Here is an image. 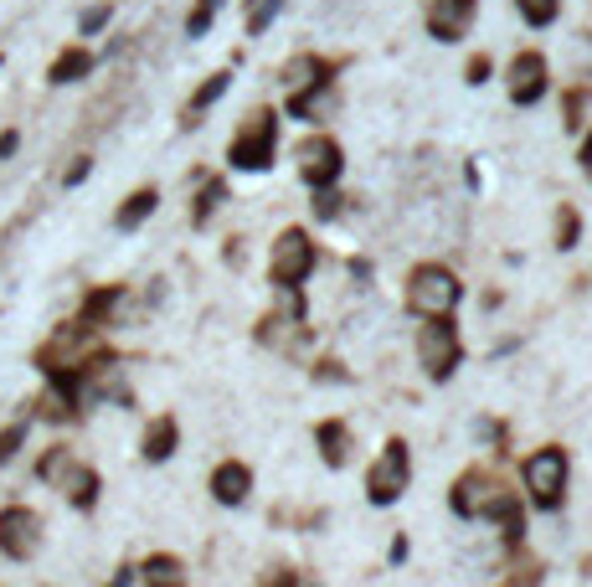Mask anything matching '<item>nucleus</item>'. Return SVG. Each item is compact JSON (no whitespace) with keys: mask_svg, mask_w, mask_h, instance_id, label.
I'll use <instances>...</instances> for the list:
<instances>
[{"mask_svg":"<svg viewBox=\"0 0 592 587\" xmlns=\"http://www.w3.org/2000/svg\"><path fill=\"white\" fill-rule=\"evenodd\" d=\"M98 356H104L98 331L83 325V319H73V325H62V331L37 350V371H46V377H83Z\"/></svg>","mask_w":592,"mask_h":587,"instance_id":"nucleus-1","label":"nucleus"},{"mask_svg":"<svg viewBox=\"0 0 592 587\" xmlns=\"http://www.w3.org/2000/svg\"><path fill=\"white\" fill-rule=\"evenodd\" d=\"M459 294H464L459 279H454V269H444V263H417V269L407 273V310L423 319L454 315Z\"/></svg>","mask_w":592,"mask_h":587,"instance_id":"nucleus-2","label":"nucleus"},{"mask_svg":"<svg viewBox=\"0 0 592 587\" xmlns=\"http://www.w3.org/2000/svg\"><path fill=\"white\" fill-rule=\"evenodd\" d=\"M273 150H279V114H273V108H258L232 135L227 160H232L237 170H268L273 166Z\"/></svg>","mask_w":592,"mask_h":587,"instance_id":"nucleus-3","label":"nucleus"},{"mask_svg":"<svg viewBox=\"0 0 592 587\" xmlns=\"http://www.w3.org/2000/svg\"><path fill=\"white\" fill-rule=\"evenodd\" d=\"M268 273H273V284L299 294V284L314 273V242L304 227H283L279 242H273V258H268Z\"/></svg>","mask_w":592,"mask_h":587,"instance_id":"nucleus-4","label":"nucleus"},{"mask_svg":"<svg viewBox=\"0 0 592 587\" xmlns=\"http://www.w3.org/2000/svg\"><path fill=\"white\" fill-rule=\"evenodd\" d=\"M407 480H413V453H407L402 438H386L382 459H376L371 474H366V500L371 505H397L402 490H407Z\"/></svg>","mask_w":592,"mask_h":587,"instance_id":"nucleus-5","label":"nucleus"},{"mask_svg":"<svg viewBox=\"0 0 592 587\" xmlns=\"http://www.w3.org/2000/svg\"><path fill=\"white\" fill-rule=\"evenodd\" d=\"M459 331H454V319L438 315L423 325V335H417V361H423V371H428L433 381H448L454 371H459Z\"/></svg>","mask_w":592,"mask_h":587,"instance_id":"nucleus-6","label":"nucleus"},{"mask_svg":"<svg viewBox=\"0 0 592 587\" xmlns=\"http://www.w3.org/2000/svg\"><path fill=\"white\" fill-rule=\"evenodd\" d=\"M520 474H526V490H531V500L541 511H557L567 500V453L562 449H536Z\"/></svg>","mask_w":592,"mask_h":587,"instance_id":"nucleus-7","label":"nucleus"},{"mask_svg":"<svg viewBox=\"0 0 592 587\" xmlns=\"http://www.w3.org/2000/svg\"><path fill=\"white\" fill-rule=\"evenodd\" d=\"M341 170H345V160H341V145H335V139L314 135V139H304V145H299V176H304V186H310V191L335 186V181H341Z\"/></svg>","mask_w":592,"mask_h":587,"instance_id":"nucleus-8","label":"nucleus"},{"mask_svg":"<svg viewBox=\"0 0 592 587\" xmlns=\"http://www.w3.org/2000/svg\"><path fill=\"white\" fill-rule=\"evenodd\" d=\"M37 546H42V515L27 511V505L0 511V552H6V557L27 562V557H37Z\"/></svg>","mask_w":592,"mask_h":587,"instance_id":"nucleus-9","label":"nucleus"},{"mask_svg":"<svg viewBox=\"0 0 592 587\" xmlns=\"http://www.w3.org/2000/svg\"><path fill=\"white\" fill-rule=\"evenodd\" d=\"M510 98L520 108L547 98V57L541 52H516V62H510Z\"/></svg>","mask_w":592,"mask_h":587,"instance_id":"nucleus-10","label":"nucleus"},{"mask_svg":"<svg viewBox=\"0 0 592 587\" xmlns=\"http://www.w3.org/2000/svg\"><path fill=\"white\" fill-rule=\"evenodd\" d=\"M479 11V0H433L428 6V31L438 42H464L469 36V21Z\"/></svg>","mask_w":592,"mask_h":587,"instance_id":"nucleus-11","label":"nucleus"},{"mask_svg":"<svg viewBox=\"0 0 592 587\" xmlns=\"http://www.w3.org/2000/svg\"><path fill=\"white\" fill-rule=\"evenodd\" d=\"M283 83H289V93H299V88H325V83H335V62H330V57H314V52H299V57L283 67Z\"/></svg>","mask_w":592,"mask_h":587,"instance_id":"nucleus-12","label":"nucleus"},{"mask_svg":"<svg viewBox=\"0 0 592 587\" xmlns=\"http://www.w3.org/2000/svg\"><path fill=\"white\" fill-rule=\"evenodd\" d=\"M58 490H62L67 500H73L77 511H93V505H98V490H104V484H98V474H93L89 464H73V459H67V469L58 474Z\"/></svg>","mask_w":592,"mask_h":587,"instance_id":"nucleus-13","label":"nucleus"},{"mask_svg":"<svg viewBox=\"0 0 592 587\" xmlns=\"http://www.w3.org/2000/svg\"><path fill=\"white\" fill-rule=\"evenodd\" d=\"M252 490V469L237 464V459H227V464H217V474H211V495H217V505H242Z\"/></svg>","mask_w":592,"mask_h":587,"instance_id":"nucleus-14","label":"nucleus"},{"mask_svg":"<svg viewBox=\"0 0 592 587\" xmlns=\"http://www.w3.org/2000/svg\"><path fill=\"white\" fill-rule=\"evenodd\" d=\"M227 88H232V73H211L207 83H201V88L191 93V104L180 108V129H196V124L207 119V108L217 104V98H222Z\"/></svg>","mask_w":592,"mask_h":587,"instance_id":"nucleus-15","label":"nucleus"},{"mask_svg":"<svg viewBox=\"0 0 592 587\" xmlns=\"http://www.w3.org/2000/svg\"><path fill=\"white\" fill-rule=\"evenodd\" d=\"M176 443H180V422L165 412V418H155L145 428V443H139V453H145L149 464H165V459L176 453Z\"/></svg>","mask_w":592,"mask_h":587,"instance_id":"nucleus-16","label":"nucleus"},{"mask_svg":"<svg viewBox=\"0 0 592 587\" xmlns=\"http://www.w3.org/2000/svg\"><path fill=\"white\" fill-rule=\"evenodd\" d=\"M489 484H495V474H485V469H469V474H459V484L448 490V505H454V515L474 521V511H479V495H485Z\"/></svg>","mask_w":592,"mask_h":587,"instance_id":"nucleus-17","label":"nucleus"},{"mask_svg":"<svg viewBox=\"0 0 592 587\" xmlns=\"http://www.w3.org/2000/svg\"><path fill=\"white\" fill-rule=\"evenodd\" d=\"M314 449H320V459H325L330 469H341L345 459H351V428H345L341 418H330L314 428Z\"/></svg>","mask_w":592,"mask_h":587,"instance_id":"nucleus-18","label":"nucleus"},{"mask_svg":"<svg viewBox=\"0 0 592 587\" xmlns=\"http://www.w3.org/2000/svg\"><path fill=\"white\" fill-rule=\"evenodd\" d=\"M155 207H160V191H155V186H139L134 196H124V207H118L114 227H118V232H134L139 222H149V217H155Z\"/></svg>","mask_w":592,"mask_h":587,"instance_id":"nucleus-19","label":"nucleus"},{"mask_svg":"<svg viewBox=\"0 0 592 587\" xmlns=\"http://www.w3.org/2000/svg\"><path fill=\"white\" fill-rule=\"evenodd\" d=\"M118 304H124V289H118V284H104V289H93L89 300H83V310H77V319L98 331V325H108V315H114Z\"/></svg>","mask_w":592,"mask_h":587,"instance_id":"nucleus-20","label":"nucleus"},{"mask_svg":"<svg viewBox=\"0 0 592 587\" xmlns=\"http://www.w3.org/2000/svg\"><path fill=\"white\" fill-rule=\"evenodd\" d=\"M93 73V52L89 46H67V52H62L58 62H52V83H83V77Z\"/></svg>","mask_w":592,"mask_h":587,"instance_id":"nucleus-21","label":"nucleus"},{"mask_svg":"<svg viewBox=\"0 0 592 587\" xmlns=\"http://www.w3.org/2000/svg\"><path fill=\"white\" fill-rule=\"evenodd\" d=\"M139 573H145L149 587H186V567H180V557H170V552H155Z\"/></svg>","mask_w":592,"mask_h":587,"instance_id":"nucleus-22","label":"nucleus"},{"mask_svg":"<svg viewBox=\"0 0 592 587\" xmlns=\"http://www.w3.org/2000/svg\"><path fill=\"white\" fill-rule=\"evenodd\" d=\"M330 104H335L330 83H325V88H299V93H289V114H294V119H310V124L320 119Z\"/></svg>","mask_w":592,"mask_h":587,"instance_id":"nucleus-23","label":"nucleus"},{"mask_svg":"<svg viewBox=\"0 0 592 587\" xmlns=\"http://www.w3.org/2000/svg\"><path fill=\"white\" fill-rule=\"evenodd\" d=\"M227 201V181H217V176H211L207 186H201V191H196V207H191V227H207L211 222V211L222 207Z\"/></svg>","mask_w":592,"mask_h":587,"instance_id":"nucleus-24","label":"nucleus"},{"mask_svg":"<svg viewBox=\"0 0 592 587\" xmlns=\"http://www.w3.org/2000/svg\"><path fill=\"white\" fill-rule=\"evenodd\" d=\"M279 11H283V0H248V36H263Z\"/></svg>","mask_w":592,"mask_h":587,"instance_id":"nucleus-25","label":"nucleus"},{"mask_svg":"<svg viewBox=\"0 0 592 587\" xmlns=\"http://www.w3.org/2000/svg\"><path fill=\"white\" fill-rule=\"evenodd\" d=\"M227 0H196V11L186 15V36H207L211 21H217V11H222Z\"/></svg>","mask_w":592,"mask_h":587,"instance_id":"nucleus-26","label":"nucleus"},{"mask_svg":"<svg viewBox=\"0 0 592 587\" xmlns=\"http://www.w3.org/2000/svg\"><path fill=\"white\" fill-rule=\"evenodd\" d=\"M520 15L531 21V27H551L557 15H562V0H516Z\"/></svg>","mask_w":592,"mask_h":587,"instance_id":"nucleus-27","label":"nucleus"},{"mask_svg":"<svg viewBox=\"0 0 592 587\" xmlns=\"http://www.w3.org/2000/svg\"><path fill=\"white\" fill-rule=\"evenodd\" d=\"M578 232H582V217L572 207L557 211V248H578Z\"/></svg>","mask_w":592,"mask_h":587,"instance_id":"nucleus-28","label":"nucleus"},{"mask_svg":"<svg viewBox=\"0 0 592 587\" xmlns=\"http://www.w3.org/2000/svg\"><path fill=\"white\" fill-rule=\"evenodd\" d=\"M582 108H588V88H567V98H562V129H578Z\"/></svg>","mask_w":592,"mask_h":587,"instance_id":"nucleus-29","label":"nucleus"},{"mask_svg":"<svg viewBox=\"0 0 592 587\" xmlns=\"http://www.w3.org/2000/svg\"><path fill=\"white\" fill-rule=\"evenodd\" d=\"M21 443H27V422H11V428L0 433V469L11 464V459H15V449H21Z\"/></svg>","mask_w":592,"mask_h":587,"instance_id":"nucleus-30","label":"nucleus"},{"mask_svg":"<svg viewBox=\"0 0 592 587\" xmlns=\"http://www.w3.org/2000/svg\"><path fill=\"white\" fill-rule=\"evenodd\" d=\"M341 207H345V196H335L330 186H325V191H314V217H320V222L341 217Z\"/></svg>","mask_w":592,"mask_h":587,"instance_id":"nucleus-31","label":"nucleus"},{"mask_svg":"<svg viewBox=\"0 0 592 587\" xmlns=\"http://www.w3.org/2000/svg\"><path fill=\"white\" fill-rule=\"evenodd\" d=\"M108 15H114V6H89V11H83V21H77V27H83V36L104 31V27H108Z\"/></svg>","mask_w":592,"mask_h":587,"instance_id":"nucleus-32","label":"nucleus"},{"mask_svg":"<svg viewBox=\"0 0 592 587\" xmlns=\"http://www.w3.org/2000/svg\"><path fill=\"white\" fill-rule=\"evenodd\" d=\"M62 469H67V449H52L42 464H37V474H42V480H58Z\"/></svg>","mask_w":592,"mask_h":587,"instance_id":"nucleus-33","label":"nucleus"},{"mask_svg":"<svg viewBox=\"0 0 592 587\" xmlns=\"http://www.w3.org/2000/svg\"><path fill=\"white\" fill-rule=\"evenodd\" d=\"M489 67H495V62H489L485 52H479V57H469V67H464V83H474V88H479V83L489 77Z\"/></svg>","mask_w":592,"mask_h":587,"instance_id":"nucleus-34","label":"nucleus"},{"mask_svg":"<svg viewBox=\"0 0 592 587\" xmlns=\"http://www.w3.org/2000/svg\"><path fill=\"white\" fill-rule=\"evenodd\" d=\"M299 583V573H289V567H273V573L263 577V587H294Z\"/></svg>","mask_w":592,"mask_h":587,"instance_id":"nucleus-35","label":"nucleus"},{"mask_svg":"<svg viewBox=\"0 0 592 587\" xmlns=\"http://www.w3.org/2000/svg\"><path fill=\"white\" fill-rule=\"evenodd\" d=\"M314 377L320 381H345V371H341V361H320L314 366Z\"/></svg>","mask_w":592,"mask_h":587,"instance_id":"nucleus-36","label":"nucleus"},{"mask_svg":"<svg viewBox=\"0 0 592 587\" xmlns=\"http://www.w3.org/2000/svg\"><path fill=\"white\" fill-rule=\"evenodd\" d=\"M89 170H93V160H89V155H83V160H77V166L67 170V186H77V181H83V176H89Z\"/></svg>","mask_w":592,"mask_h":587,"instance_id":"nucleus-37","label":"nucleus"},{"mask_svg":"<svg viewBox=\"0 0 592 587\" xmlns=\"http://www.w3.org/2000/svg\"><path fill=\"white\" fill-rule=\"evenodd\" d=\"M578 160H582V176H588V181H592V135L582 139V155H578Z\"/></svg>","mask_w":592,"mask_h":587,"instance_id":"nucleus-38","label":"nucleus"},{"mask_svg":"<svg viewBox=\"0 0 592 587\" xmlns=\"http://www.w3.org/2000/svg\"><path fill=\"white\" fill-rule=\"evenodd\" d=\"M15 145H21V135H15V129H6V135H0V160H6V155H11Z\"/></svg>","mask_w":592,"mask_h":587,"instance_id":"nucleus-39","label":"nucleus"},{"mask_svg":"<svg viewBox=\"0 0 592 587\" xmlns=\"http://www.w3.org/2000/svg\"><path fill=\"white\" fill-rule=\"evenodd\" d=\"M129 583H134V567H118V577L108 587H129Z\"/></svg>","mask_w":592,"mask_h":587,"instance_id":"nucleus-40","label":"nucleus"}]
</instances>
